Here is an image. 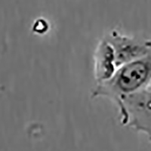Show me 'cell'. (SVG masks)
<instances>
[{
	"mask_svg": "<svg viewBox=\"0 0 151 151\" xmlns=\"http://www.w3.org/2000/svg\"><path fill=\"white\" fill-rule=\"evenodd\" d=\"M151 82V50L147 55L119 67L113 77L96 84L91 98H104L117 105L125 97L140 91Z\"/></svg>",
	"mask_w": 151,
	"mask_h": 151,
	"instance_id": "6da1fadb",
	"label": "cell"
},
{
	"mask_svg": "<svg viewBox=\"0 0 151 151\" xmlns=\"http://www.w3.org/2000/svg\"><path fill=\"white\" fill-rule=\"evenodd\" d=\"M123 125L151 137V82L140 91L122 98L116 105Z\"/></svg>",
	"mask_w": 151,
	"mask_h": 151,
	"instance_id": "7a4b0ae2",
	"label": "cell"
},
{
	"mask_svg": "<svg viewBox=\"0 0 151 151\" xmlns=\"http://www.w3.org/2000/svg\"><path fill=\"white\" fill-rule=\"evenodd\" d=\"M104 37L113 46L118 68L144 56L151 50V40L124 34L117 29L110 30Z\"/></svg>",
	"mask_w": 151,
	"mask_h": 151,
	"instance_id": "3957f363",
	"label": "cell"
},
{
	"mask_svg": "<svg viewBox=\"0 0 151 151\" xmlns=\"http://www.w3.org/2000/svg\"><path fill=\"white\" fill-rule=\"evenodd\" d=\"M117 69L113 46L104 36L98 43L94 53V77L96 84L111 79Z\"/></svg>",
	"mask_w": 151,
	"mask_h": 151,
	"instance_id": "277c9868",
	"label": "cell"
},
{
	"mask_svg": "<svg viewBox=\"0 0 151 151\" xmlns=\"http://www.w3.org/2000/svg\"><path fill=\"white\" fill-rule=\"evenodd\" d=\"M150 140H151V137H150Z\"/></svg>",
	"mask_w": 151,
	"mask_h": 151,
	"instance_id": "5b68a950",
	"label": "cell"
}]
</instances>
